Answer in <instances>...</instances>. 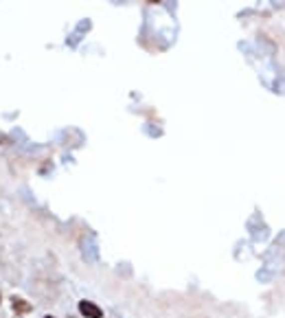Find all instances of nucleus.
Instances as JSON below:
<instances>
[{
	"instance_id": "nucleus-1",
	"label": "nucleus",
	"mask_w": 285,
	"mask_h": 318,
	"mask_svg": "<svg viewBox=\"0 0 285 318\" xmlns=\"http://www.w3.org/2000/svg\"><path fill=\"white\" fill-rule=\"evenodd\" d=\"M79 314L84 318H103V310L90 301H79Z\"/></svg>"
},
{
	"instance_id": "nucleus-2",
	"label": "nucleus",
	"mask_w": 285,
	"mask_h": 318,
	"mask_svg": "<svg viewBox=\"0 0 285 318\" xmlns=\"http://www.w3.org/2000/svg\"><path fill=\"white\" fill-rule=\"evenodd\" d=\"M11 310H13V314L18 316H24V314H31V303L24 299H20V296H11Z\"/></svg>"
},
{
	"instance_id": "nucleus-3",
	"label": "nucleus",
	"mask_w": 285,
	"mask_h": 318,
	"mask_svg": "<svg viewBox=\"0 0 285 318\" xmlns=\"http://www.w3.org/2000/svg\"><path fill=\"white\" fill-rule=\"evenodd\" d=\"M44 318H55V316H44Z\"/></svg>"
}]
</instances>
